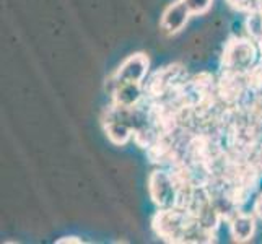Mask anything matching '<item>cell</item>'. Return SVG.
Here are the masks:
<instances>
[{
  "label": "cell",
  "mask_w": 262,
  "mask_h": 244,
  "mask_svg": "<svg viewBox=\"0 0 262 244\" xmlns=\"http://www.w3.org/2000/svg\"><path fill=\"white\" fill-rule=\"evenodd\" d=\"M106 132L113 143H116V145H124V143H127L129 139L132 137L134 129L129 124L110 117V119H107V125H106Z\"/></svg>",
  "instance_id": "cell-6"
},
{
  "label": "cell",
  "mask_w": 262,
  "mask_h": 244,
  "mask_svg": "<svg viewBox=\"0 0 262 244\" xmlns=\"http://www.w3.org/2000/svg\"><path fill=\"white\" fill-rule=\"evenodd\" d=\"M176 192H178V189H176V184L171 173H166V171H155V173L150 176V195L157 205L163 207V209L174 207Z\"/></svg>",
  "instance_id": "cell-2"
},
{
  "label": "cell",
  "mask_w": 262,
  "mask_h": 244,
  "mask_svg": "<svg viewBox=\"0 0 262 244\" xmlns=\"http://www.w3.org/2000/svg\"><path fill=\"white\" fill-rule=\"evenodd\" d=\"M148 70V59L142 54H135V56L124 60V64L116 72V80L121 81H140L145 78Z\"/></svg>",
  "instance_id": "cell-3"
},
{
  "label": "cell",
  "mask_w": 262,
  "mask_h": 244,
  "mask_svg": "<svg viewBox=\"0 0 262 244\" xmlns=\"http://www.w3.org/2000/svg\"><path fill=\"white\" fill-rule=\"evenodd\" d=\"M257 49L248 39H233L223 52V70L234 74H248L254 65Z\"/></svg>",
  "instance_id": "cell-1"
},
{
  "label": "cell",
  "mask_w": 262,
  "mask_h": 244,
  "mask_svg": "<svg viewBox=\"0 0 262 244\" xmlns=\"http://www.w3.org/2000/svg\"><path fill=\"white\" fill-rule=\"evenodd\" d=\"M183 2L186 4V7L189 8V12L192 15H201L209 10L213 0H183Z\"/></svg>",
  "instance_id": "cell-7"
},
{
  "label": "cell",
  "mask_w": 262,
  "mask_h": 244,
  "mask_svg": "<svg viewBox=\"0 0 262 244\" xmlns=\"http://www.w3.org/2000/svg\"><path fill=\"white\" fill-rule=\"evenodd\" d=\"M189 16H192V13L189 12V8L186 7L183 0H179V2L169 5L165 10L163 18H161V26H163V30H166L168 33L174 34L184 28Z\"/></svg>",
  "instance_id": "cell-4"
},
{
  "label": "cell",
  "mask_w": 262,
  "mask_h": 244,
  "mask_svg": "<svg viewBox=\"0 0 262 244\" xmlns=\"http://www.w3.org/2000/svg\"><path fill=\"white\" fill-rule=\"evenodd\" d=\"M230 228L234 239L246 241L254 233V218L243 212H234L230 216Z\"/></svg>",
  "instance_id": "cell-5"
}]
</instances>
